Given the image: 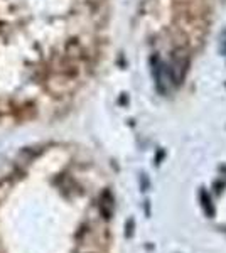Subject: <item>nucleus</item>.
<instances>
[{"instance_id":"obj_1","label":"nucleus","mask_w":226,"mask_h":253,"mask_svg":"<svg viewBox=\"0 0 226 253\" xmlns=\"http://www.w3.org/2000/svg\"><path fill=\"white\" fill-rule=\"evenodd\" d=\"M100 211L103 214L105 219H110L112 218V213H113V196L110 191H103L100 198Z\"/></svg>"},{"instance_id":"obj_2","label":"nucleus","mask_w":226,"mask_h":253,"mask_svg":"<svg viewBox=\"0 0 226 253\" xmlns=\"http://www.w3.org/2000/svg\"><path fill=\"white\" fill-rule=\"evenodd\" d=\"M201 201H203V206H204V210H206V213L211 216H215V208H213L211 205V199H209V196L206 194V191H201Z\"/></svg>"},{"instance_id":"obj_3","label":"nucleus","mask_w":226,"mask_h":253,"mask_svg":"<svg viewBox=\"0 0 226 253\" xmlns=\"http://www.w3.org/2000/svg\"><path fill=\"white\" fill-rule=\"evenodd\" d=\"M132 226H134V219L129 221V231H127V236H132Z\"/></svg>"}]
</instances>
